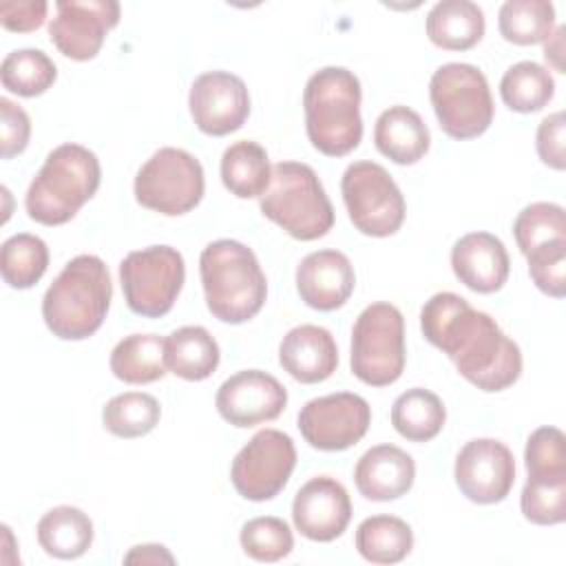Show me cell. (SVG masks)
I'll return each mask as SVG.
<instances>
[{
  "label": "cell",
  "mask_w": 566,
  "mask_h": 566,
  "mask_svg": "<svg viewBox=\"0 0 566 566\" xmlns=\"http://www.w3.org/2000/svg\"><path fill=\"white\" fill-rule=\"evenodd\" d=\"M405 360L402 312L387 301L367 305L352 327V374L369 387H387L402 376Z\"/></svg>",
  "instance_id": "cell-8"
},
{
  "label": "cell",
  "mask_w": 566,
  "mask_h": 566,
  "mask_svg": "<svg viewBox=\"0 0 566 566\" xmlns=\"http://www.w3.org/2000/svg\"><path fill=\"white\" fill-rule=\"evenodd\" d=\"M453 478L467 500L475 504H497L515 484V458L504 442L475 438L458 451Z\"/></svg>",
  "instance_id": "cell-15"
},
{
  "label": "cell",
  "mask_w": 566,
  "mask_h": 566,
  "mask_svg": "<svg viewBox=\"0 0 566 566\" xmlns=\"http://www.w3.org/2000/svg\"><path fill=\"white\" fill-rule=\"evenodd\" d=\"M281 367L303 385L327 380L338 367V347L329 329L321 325H296L279 345Z\"/></svg>",
  "instance_id": "cell-21"
},
{
  "label": "cell",
  "mask_w": 566,
  "mask_h": 566,
  "mask_svg": "<svg viewBox=\"0 0 566 566\" xmlns=\"http://www.w3.org/2000/svg\"><path fill=\"white\" fill-rule=\"evenodd\" d=\"M99 181L102 168L93 150L73 142L60 144L29 184L24 208L42 226H62L93 199Z\"/></svg>",
  "instance_id": "cell-5"
},
{
  "label": "cell",
  "mask_w": 566,
  "mask_h": 566,
  "mask_svg": "<svg viewBox=\"0 0 566 566\" xmlns=\"http://www.w3.org/2000/svg\"><path fill=\"white\" fill-rule=\"evenodd\" d=\"M294 467V440L279 429H261L234 455L230 480L241 497L265 502L285 489Z\"/></svg>",
  "instance_id": "cell-12"
},
{
  "label": "cell",
  "mask_w": 566,
  "mask_h": 566,
  "mask_svg": "<svg viewBox=\"0 0 566 566\" xmlns=\"http://www.w3.org/2000/svg\"><path fill=\"white\" fill-rule=\"evenodd\" d=\"M111 298L113 283L106 263L95 254H77L44 292L42 318L53 336L84 340L102 327Z\"/></svg>",
  "instance_id": "cell-2"
},
{
  "label": "cell",
  "mask_w": 566,
  "mask_h": 566,
  "mask_svg": "<svg viewBox=\"0 0 566 566\" xmlns=\"http://www.w3.org/2000/svg\"><path fill=\"white\" fill-rule=\"evenodd\" d=\"M292 520L296 531L312 542H334L352 520L347 489L329 475L307 480L294 495Z\"/></svg>",
  "instance_id": "cell-18"
},
{
  "label": "cell",
  "mask_w": 566,
  "mask_h": 566,
  "mask_svg": "<svg viewBox=\"0 0 566 566\" xmlns=\"http://www.w3.org/2000/svg\"><path fill=\"white\" fill-rule=\"evenodd\" d=\"M188 108L201 133L223 137L245 124L250 115V93L239 75L230 71H208L192 82Z\"/></svg>",
  "instance_id": "cell-16"
},
{
  "label": "cell",
  "mask_w": 566,
  "mask_h": 566,
  "mask_svg": "<svg viewBox=\"0 0 566 566\" xmlns=\"http://www.w3.org/2000/svg\"><path fill=\"white\" fill-rule=\"evenodd\" d=\"M199 274L206 305L214 318L241 325L254 318L265 298L268 281L256 254L241 241L217 239L201 250Z\"/></svg>",
  "instance_id": "cell-3"
},
{
  "label": "cell",
  "mask_w": 566,
  "mask_h": 566,
  "mask_svg": "<svg viewBox=\"0 0 566 566\" xmlns=\"http://www.w3.org/2000/svg\"><path fill=\"white\" fill-rule=\"evenodd\" d=\"M484 11L471 0H442L427 13V38L444 51H469L484 35Z\"/></svg>",
  "instance_id": "cell-25"
},
{
  "label": "cell",
  "mask_w": 566,
  "mask_h": 566,
  "mask_svg": "<svg viewBox=\"0 0 566 566\" xmlns=\"http://www.w3.org/2000/svg\"><path fill=\"white\" fill-rule=\"evenodd\" d=\"M49 268L46 243L29 232L9 237L0 248V272L9 287L29 290L33 287Z\"/></svg>",
  "instance_id": "cell-34"
},
{
  "label": "cell",
  "mask_w": 566,
  "mask_h": 566,
  "mask_svg": "<svg viewBox=\"0 0 566 566\" xmlns=\"http://www.w3.org/2000/svg\"><path fill=\"white\" fill-rule=\"evenodd\" d=\"M117 22L119 2L115 0H57L49 38L64 57L86 62L99 53Z\"/></svg>",
  "instance_id": "cell-14"
},
{
  "label": "cell",
  "mask_w": 566,
  "mask_h": 566,
  "mask_svg": "<svg viewBox=\"0 0 566 566\" xmlns=\"http://www.w3.org/2000/svg\"><path fill=\"white\" fill-rule=\"evenodd\" d=\"M263 217L274 221L292 239L314 241L334 226V208L312 166L301 161H279L261 195Z\"/></svg>",
  "instance_id": "cell-6"
},
{
  "label": "cell",
  "mask_w": 566,
  "mask_h": 566,
  "mask_svg": "<svg viewBox=\"0 0 566 566\" xmlns=\"http://www.w3.org/2000/svg\"><path fill=\"white\" fill-rule=\"evenodd\" d=\"M57 77L53 60L40 49H15L7 53L0 66L2 86L20 97H38L46 93Z\"/></svg>",
  "instance_id": "cell-35"
},
{
  "label": "cell",
  "mask_w": 566,
  "mask_h": 566,
  "mask_svg": "<svg viewBox=\"0 0 566 566\" xmlns=\"http://www.w3.org/2000/svg\"><path fill=\"white\" fill-rule=\"evenodd\" d=\"M111 371L128 385H148L166 376L164 338L157 334H130L111 352Z\"/></svg>",
  "instance_id": "cell-28"
},
{
  "label": "cell",
  "mask_w": 566,
  "mask_h": 566,
  "mask_svg": "<svg viewBox=\"0 0 566 566\" xmlns=\"http://www.w3.org/2000/svg\"><path fill=\"white\" fill-rule=\"evenodd\" d=\"M374 144L378 153L394 164L411 166L427 155L431 135L413 108L396 104L378 115L374 126Z\"/></svg>",
  "instance_id": "cell-23"
},
{
  "label": "cell",
  "mask_w": 566,
  "mask_h": 566,
  "mask_svg": "<svg viewBox=\"0 0 566 566\" xmlns=\"http://www.w3.org/2000/svg\"><path fill=\"white\" fill-rule=\"evenodd\" d=\"M429 99L440 128L453 139H473L493 122V97L484 73L467 62H449L433 71Z\"/></svg>",
  "instance_id": "cell-7"
},
{
  "label": "cell",
  "mask_w": 566,
  "mask_h": 566,
  "mask_svg": "<svg viewBox=\"0 0 566 566\" xmlns=\"http://www.w3.org/2000/svg\"><path fill=\"white\" fill-rule=\"evenodd\" d=\"M371 422L369 402L352 391L307 400L296 418L305 442L318 451H345L363 440Z\"/></svg>",
  "instance_id": "cell-13"
},
{
  "label": "cell",
  "mask_w": 566,
  "mask_h": 566,
  "mask_svg": "<svg viewBox=\"0 0 566 566\" xmlns=\"http://www.w3.org/2000/svg\"><path fill=\"white\" fill-rule=\"evenodd\" d=\"M497 27L511 44H539L555 29V7L546 0H506L497 13Z\"/></svg>",
  "instance_id": "cell-32"
},
{
  "label": "cell",
  "mask_w": 566,
  "mask_h": 566,
  "mask_svg": "<svg viewBox=\"0 0 566 566\" xmlns=\"http://www.w3.org/2000/svg\"><path fill=\"white\" fill-rule=\"evenodd\" d=\"M564 133H566V122H564L562 111H555V113L546 115L537 126V135H535L537 155H539L542 164H546L553 170H564L566 168Z\"/></svg>",
  "instance_id": "cell-42"
},
{
  "label": "cell",
  "mask_w": 566,
  "mask_h": 566,
  "mask_svg": "<svg viewBox=\"0 0 566 566\" xmlns=\"http://www.w3.org/2000/svg\"><path fill=\"white\" fill-rule=\"evenodd\" d=\"M360 80L345 66H323L303 91L305 130L312 146L327 157H343L363 139Z\"/></svg>",
  "instance_id": "cell-4"
},
{
  "label": "cell",
  "mask_w": 566,
  "mask_h": 566,
  "mask_svg": "<svg viewBox=\"0 0 566 566\" xmlns=\"http://www.w3.org/2000/svg\"><path fill=\"white\" fill-rule=\"evenodd\" d=\"M219 343L201 325H184L164 338L166 369L184 380H206L219 367Z\"/></svg>",
  "instance_id": "cell-24"
},
{
  "label": "cell",
  "mask_w": 566,
  "mask_h": 566,
  "mask_svg": "<svg viewBox=\"0 0 566 566\" xmlns=\"http://www.w3.org/2000/svg\"><path fill=\"white\" fill-rule=\"evenodd\" d=\"M46 11L44 0H4L0 2V24L13 33H29L42 27Z\"/></svg>",
  "instance_id": "cell-43"
},
{
  "label": "cell",
  "mask_w": 566,
  "mask_h": 566,
  "mask_svg": "<svg viewBox=\"0 0 566 566\" xmlns=\"http://www.w3.org/2000/svg\"><path fill=\"white\" fill-rule=\"evenodd\" d=\"M416 480L413 458L396 444L367 449L354 469L358 493L371 502H389L409 493Z\"/></svg>",
  "instance_id": "cell-22"
},
{
  "label": "cell",
  "mask_w": 566,
  "mask_h": 566,
  "mask_svg": "<svg viewBox=\"0 0 566 566\" xmlns=\"http://www.w3.org/2000/svg\"><path fill=\"white\" fill-rule=\"evenodd\" d=\"M124 564H175V557L161 544H139L124 555Z\"/></svg>",
  "instance_id": "cell-44"
},
{
  "label": "cell",
  "mask_w": 566,
  "mask_h": 566,
  "mask_svg": "<svg viewBox=\"0 0 566 566\" xmlns=\"http://www.w3.org/2000/svg\"><path fill=\"white\" fill-rule=\"evenodd\" d=\"M354 542L367 562L398 564L413 548V531L396 515H371L358 524Z\"/></svg>",
  "instance_id": "cell-30"
},
{
  "label": "cell",
  "mask_w": 566,
  "mask_h": 566,
  "mask_svg": "<svg viewBox=\"0 0 566 566\" xmlns=\"http://www.w3.org/2000/svg\"><path fill=\"white\" fill-rule=\"evenodd\" d=\"M420 329L480 391H504L522 374L517 343L502 332L493 316L471 307L455 292H438L422 305Z\"/></svg>",
  "instance_id": "cell-1"
},
{
  "label": "cell",
  "mask_w": 566,
  "mask_h": 566,
  "mask_svg": "<svg viewBox=\"0 0 566 566\" xmlns=\"http://www.w3.org/2000/svg\"><path fill=\"white\" fill-rule=\"evenodd\" d=\"M502 102L515 113L542 111L555 95L551 71L533 60H522L506 69L500 80Z\"/></svg>",
  "instance_id": "cell-31"
},
{
  "label": "cell",
  "mask_w": 566,
  "mask_h": 566,
  "mask_svg": "<svg viewBox=\"0 0 566 566\" xmlns=\"http://www.w3.org/2000/svg\"><path fill=\"white\" fill-rule=\"evenodd\" d=\"M522 515L537 526H553L566 520V475L526 478L520 495Z\"/></svg>",
  "instance_id": "cell-38"
},
{
  "label": "cell",
  "mask_w": 566,
  "mask_h": 566,
  "mask_svg": "<svg viewBox=\"0 0 566 566\" xmlns=\"http://www.w3.org/2000/svg\"><path fill=\"white\" fill-rule=\"evenodd\" d=\"M524 464L531 478L566 475V438L557 427L535 429L524 447Z\"/></svg>",
  "instance_id": "cell-39"
},
{
  "label": "cell",
  "mask_w": 566,
  "mask_h": 566,
  "mask_svg": "<svg viewBox=\"0 0 566 566\" xmlns=\"http://www.w3.org/2000/svg\"><path fill=\"white\" fill-rule=\"evenodd\" d=\"M343 201L354 228L367 237H391L405 221V197L394 177L376 161L363 159L345 168Z\"/></svg>",
  "instance_id": "cell-11"
},
{
  "label": "cell",
  "mask_w": 566,
  "mask_h": 566,
  "mask_svg": "<svg viewBox=\"0 0 566 566\" xmlns=\"http://www.w3.org/2000/svg\"><path fill=\"white\" fill-rule=\"evenodd\" d=\"M513 237L524 256L551 243L566 241V212L559 203L535 201L522 208L513 221Z\"/></svg>",
  "instance_id": "cell-36"
},
{
  "label": "cell",
  "mask_w": 566,
  "mask_h": 566,
  "mask_svg": "<svg viewBox=\"0 0 566 566\" xmlns=\"http://www.w3.org/2000/svg\"><path fill=\"white\" fill-rule=\"evenodd\" d=\"M528 274L537 290L553 298L566 294V241L542 245L528 256Z\"/></svg>",
  "instance_id": "cell-40"
},
{
  "label": "cell",
  "mask_w": 566,
  "mask_h": 566,
  "mask_svg": "<svg viewBox=\"0 0 566 566\" xmlns=\"http://www.w3.org/2000/svg\"><path fill=\"white\" fill-rule=\"evenodd\" d=\"M564 27H555L553 33L544 40V60L557 73H564Z\"/></svg>",
  "instance_id": "cell-45"
},
{
  "label": "cell",
  "mask_w": 566,
  "mask_h": 566,
  "mask_svg": "<svg viewBox=\"0 0 566 566\" xmlns=\"http://www.w3.org/2000/svg\"><path fill=\"white\" fill-rule=\"evenodd\" d=\"M214 405L226 422L248 429L276 420L287 405V389L268 371L243 369L221 382Z\"/></svg>",
  "instance_id": "cell-17"
},
{
  "label": "cell",
  "mask_w": 566,
  "mask_h": 566,
  "mask_svg": "<svg viewBox=\"0 0 566 566\" xmlns=\"http://www.w3.org/2000/svg\"><path fill=\"white\" fill-rule=\"evenodd\" d=\"M455 279L478 294H493L504 287L511 270L504 243L491 232H469L451 248Z\"/></svg>",
  "instance_id": "cell-20"
},
{
  "label": "cell",
  "mask_w": 566,
  "mask_h": 566,
  "mask_svg": "<svg viewBox=\"0 0 566 566\" xmlns=\"http://www.w3.org/2000/svg\"><path fill=\"white\" fill-rule=\"evenodd\" d=\"M38 542L46 555L57 559H77L93 544V522L77 506H55L38 522Z\"/></svg>",
  "instance_id": "cell-26"
},
{
  "label": "cell",
  "mask_w": 566,
  "mask_h": 566,
  "mask_svg": "<svg viewBox=\"0 0 566 566\" xmlns=\"http://www.w3.org/2000/svg\"><path fill=\"white\" fill-rule=\"evenodd\" d=\"M272 166L261 144L241 139L230 144L221 155V181L239 199H254L268 190Z\"/></svg>",
  "instance_id": "cell-27"
},
{
  "label": "cell",
  "mask_w": 566,
  "mask_h": 566,
  "mask_svg": "<svg viewBox=\"0 0 566 566\" xmlns=\"http://www.w3.org/2000/svg\"><path fill=\"white\" fill-rule=\"evenodd\" d=\"M447 420L444 402L438 394L424 387L402 391L391 405V424L409 442L433 440Z\"/></svg>",
  "instance_id": "cell-29"
},
{
  "label": "cell",
  "mask_w": 566,
  "mask_h": 566,
  "mask_svg": "<svg viewBox=\"0 0 566 566\" xmlns=\"http://www.w3.org/2000/svg\"><path fill=\"white\" fill-rule=\"evenodd\" d=\"M241 548L256 562H279L294 548V535L285 520L274 515L252 517L241 526Z\"/></svg>",
  "instance_id": "cell-37"
},
{
  "label": "cell",
  "mask_w": 566,
  "mask_h": 566,
  "mask_svg": "<svg viewBox=\"0 0 566 566\" xmlns=\"http://www.w3.org/2000/svg\"><path fill=\"white\" fill-rule=\"evenodd\" d=\"M186 279V263L172 245H148L128 252L119 263V283L130 312L146 318L166 316Z\"/></svg>",
  "instance_id": "cell-10"
},
{
  "label": "cell",
  "mask_w": 566,
  "mask_h": 566,
  "mask_svg": "<svg viewBox=\"0 0 566 566\" xmlns=\"http://www.w3.org/2000/svg\"><path fill=\"white\" fill-rule=\"evenodd\" d=\"M161 418V405L144 391H124L113 396L102 409V424L117 438H142L150 433Z\"/></svg>",
  "instance_id": "cell-33"
},
{
  "label": "cell",
  "mask_w": 566,
  "mask_h": 566,
  "mask_svg": "<svg viewBox=\"0 0 566 566\" xmlns=\"http://www.w3.org/2000/svg\"><path fill=\"white\" fill-rule=\"evenodd\" d=\"M356 285L352 261L338 250H316L296 268V290L305 305L318 312L343 307Z\"/></svg>",
  "instance_id": "cell-19"
},
{
  "label": "cell",
  "mask_w": 566,
  "mask_h": 566,
  "mask_svg": "<svg viewBox=\"0 0 566 566\" xmlns=\"http://www.w3.org/2000/svg\"><path fill=\"white\" fill-rule=\"evenodd\" d=\"M133 190L137 203L153 212L166 217L186 214L203 199V166L188 150L164 146L137 170Z\"/></svg>",
  "instance_id": "cell-9"
},
{
  "label": "cell",
  "mask_w": 566,
  "mask_h": 566,
  "mask_svg": "<svg viewBox=\"0 0 566 566\" xmlns=\"http://www.w3.org/2000/svg\"><path fill=\"white\" fill-rule=\"evenodd\" d=\"M31 137V119L27 111L11 102L9 97H0V155L2 159H11L20 155L29 146Z\"/></svg>",
  "instance_id": "cell-41"
}]
</instances>
